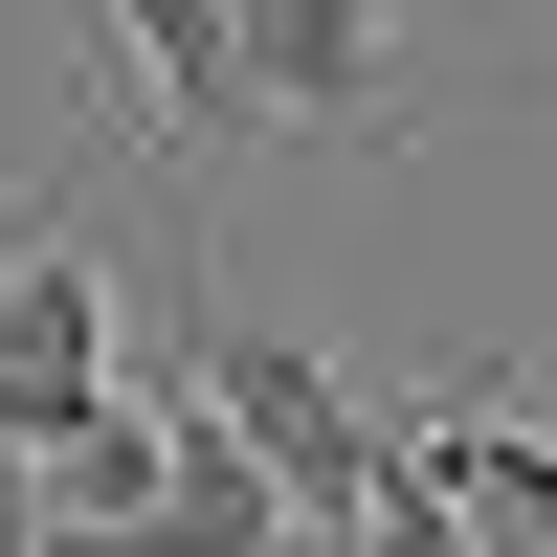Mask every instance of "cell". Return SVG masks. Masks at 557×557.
Returning a JSON list of instances; mask_svg holds the SVG:
<instances>
[{
    "label": "cell",
    "instance_id": "6da1fadb",
    "mask_svg": "<svg viewBox=\"0 0 557 557\" xmlns=\"http://www.w3.org/2000/svg\"><path fill=\"white\" fill-rule=\"evenodd\" d=\"M178 380H201L223 424H246L268 469H290V513H312V535H357V513H380L401 424H380V401H357L312 335H268V312H223V290H201V312H178Z\"/></svg>",
    "mask_w": 557,
    "mask_h": 557
},
{
    "label": "cell",
    "instance_id": "7a4b0ae2",
    "mask_svg": "<svg viewBox=\"0 0 557 557\" xmlns=\"http://www.w3.org/2000/svg\"><path fill=\"white\" fill-rule=\"evenodd\" d=\"M112 424V268H89V201L67 178H23L0 201V446H67Z\"/></svg>",
    "mask_w": 557,
    "mask_h": 557
},
{
    "label": "cell",
    "instance_id": "3957f363",
    "mask_svg": "<svg viewBox=\"0 0 557 557\" xmlns=\"http://www.w3.org/2000/svg\"><path fill=\"white\" fill-rule=\"evenodd\" d=\"M268 134H401V23L380 0H223Z\"/></svg>",
    "mask_w": 557,
    "mask_h": 557
},
{
    "label": "cell",
    "instance_id": "277c9868",
    "mask_svg": "<svg viewBox=\"0 0 557 557\" xmlns=\"http://www.w3.org/2000/svg\"><path fill=\"white\" fill-rule=\"evenodd\" d=\"M401 469H424L491 557H557V401H424V424H401Z\"/></svg>",
    "mask_w": 557,
    "mask_h": 557
},
{
    "label": "cell",
    "instance_id": "5b68a950",
    "mask_svg": "<svg viewBox=\"0 0 557 557\" xmlns=\"http://www.w3.org/2000/svg\"><path fill=\"white\" fill-rule=\"evenodd\" d=\"M335 557H491V535H469V513H446V491H424V469H380V513H357Z\"/></svg>",
    "mask_w": 557,
    "mask_h": 557
},
{
    "label": "cell",
    "instance_id": "8992f818",
    "mask_svg": "<svg viewBox=\"0 0 557 557\" xmlns=\"http://www.w3.org/2000/svg\"><path fill=\"white\" fill-rule=\"evenodd\" d=\"M0 557H67V513H45V446H0Z\"/></svg>",
    "mask_w": 557,
    "mask_h": 557
}]
</instances>
